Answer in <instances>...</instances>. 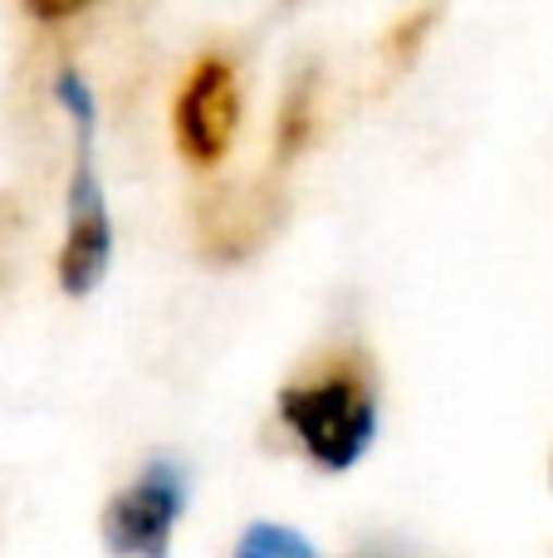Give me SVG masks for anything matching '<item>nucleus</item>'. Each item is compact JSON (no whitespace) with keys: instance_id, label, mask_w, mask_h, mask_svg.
Returning <instances> with one entry per match:
<instances>
[{"instance_id":"obj_1","label":"nucleus","mask_w":553,"mask_h":558,"mask_svg":"<svg viewBox=\"0 0 553 558\" xmlns=\"http://www.w3.org/2000/svg\"><path fill=\"white\" fill-rule=\"evenodd\" d=\"M54 98L74 123V172H69V202H64V245H59V289L69 299H84L103 284L113 265V216H108L103 177H98V104L94 88L78 69H59Z\"/></svg>"},{"instance_id":"obj_2","label":"nucleus","mask_w":553,"mask_h":558,"mask_svg":"<svg viewBox=\"0 0 553 558\" xmlns=\"http://www.w3.org/2000/svg\"><path fill=\"white\" fill-rule=\"evenodd\" d=\"M280 416L299 446L309 451L314 465L323 471H353L368 456L372 436H378V407L372 392L353 377H323L309 387H284Z\"/></svg>"},{"instance_id":"obj_3","label":"nucleus","mask_w":553,"mask_h":558,"mask_svg":"<svg viewBox=\"0 0 553 558\" xmlns=\"http://www.w3.org/2000/svg\"><path fill=\"white\" fill-rule=\"evenodd\" d=\"M241 128V78L235 64L221 54H201L186 69L172 104V137L176 153L192 167H221Z\"/></svg>"},{"instance_id":"obj_4","label":"nucleus","mask_w":553,"mask_h":558,"mask_svg":"<svg viewBox=\"0 0 553 558\" xmlns=\"http://www.w3.org/2000/svg\"><path fill=\"white\" fill-rule=\"evenodd\" d=\"M186 510V471L176 461H152L103 510V549L113 558H167L176 520Z\"/></svg>"},{"instance_id":"obj_5","label":"nucleus","mask_w":553,"mask_h":558,"mask_svg":"<svg viewBox=\"0 0 553 558\" xmlns=\"http://www.w3.org/2000/svg\"><path fill=\"white\" fill-rule=\"evenodd\" d=\"M231 558H319V549H314L299 530H290V524L260 520L241 534V544H235Z\"/></svg>"},{"instance_id":"obj_6","label":"nucleus","mask_w":553,"mask_h":558,"mask_svg":"<svg viewBox=\"0 0 553 558\" xmlns=\"http://www.w3.org/2000/svg\"><path fill=\"white\" fill-rule=\"evenodd\" d=\"M309 133H314V78H299L280 108V123H274V147H280V157L299 153V147L309 143Z\"/></svg>"},{"instance_id":"obj_7","label":"nucleus","mask_w":553,"mask_h":558,"mask_svg":"<svg viewBox=\"0 0 553 558\" xmlns=\"http://www.w3.org/2000/svg\"><path fill=\"white\" fill-rule=\"evenodd\" d=\"M20 5H25V15L39 20V25H64V20L94 10L98 0H20Z\"/></svg>"}]
</instances>
